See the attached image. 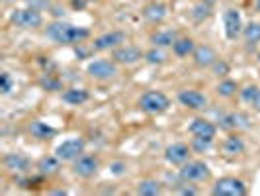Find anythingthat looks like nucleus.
Here are the masks:
<instances>
[{"label":"nucleus","mask_w":260,"mask_h":196,"mask_svg":"<svg viewBox=\"0 0 260 196\" xmlns=\"http://www.w3.org/2000/svg\"><path fill=\"white\" fill-rule=\"evenodd\" d=\"M43 34L57 45H78V43H84L92 36L88 27L75 26V24H69L63 20H55L51 24H47Z\"/></svg>","instance_id":"obj_1"},{"label":"nucleus","mask_w":260,"mask_h":196,"mask_svg":"<svg viewBox=\"0 0 260 196\" xmlns=\"http://www.w3.org/2000/svg\"><path fill=\"white\" fill-rule=\"evenodd\" d=\"M139 110L151 116H160L170 108V98L162 91H145L137 100Z\"/></svg>","instance_id":"obj_2"},{"label":"nucleus","mask_w":260,"mask_h":196,"mask_svg":"<svg viewBox=\"0 0 260 196\" xmlns=\"http://www.w3.org/2000/svg\"><path fill=\"white\" fill-rule=\"evenodd\" d=\"M178 177L182 183H204V181H209L211 169L208 163H204L200 159H190L184 165H180Z\"/></svg>","instance_id":"obj_3"},{"label":"nucleus","mask_w":260,"mask_h":196,"mask_svg":"<svg viewBox=\"0 0 260 196\" xmlns=\"http://www.w3.org/2000/svg\"><path fill=\"white\" fill-rule=\"evenodd\" d=\"M86 75L94 80H114L119 75V65L114 59H92L90 63L86 65Z\"/></svg>","instance_id":"obj_4"},{"label":"nucleus","mask_w":260,"mask_h":196,"mask_svg":"<svg viewBox=\"0 0 260 196\" xmlns=\"http://www.w3.org/2000/svg\"><path fill=\"white\" fill-rule=\"evenodd\" d=\"M10 22L20 30H38L43 26V14L38 8H16L10 12Z\"/></svg>","instance_id":"obj_5"},{"label":"nucleus","mask_w":260,"mask_h":196,"mask_svg":"<svg viewBox=\"0 0 260 196\" xmlns=\"http://www.w3.org/2000/svg\"><path fill=\"white\" fill-rule=\"evenodd\" d=\"M247 192L248 188L245 181H241L237 177H221L211 186V194L213 196H245Z\"/></svg>","instance_id":"obj_6"},{"label":"nucleus","mask_w":260,"mask_h":196,"mask_svg":"<svg viewBox=\"0 0 260 196\" xmlns=\"http://www.w3.org/2000/svg\"><path fill=\"white\" fill-rule=\"evenodd\" d=\"M86 149V142L84 137H69V139H63L61 144L55 147V155L59 157L63 163H71L75 161L77 157H80Z\"/></svg>","instance_id":"obj_7"},{"label":"nucleus","mask_w":260,"mask_h":196,"mask_svg":"<svg viewBox=\"0 0 260 196\" xmlns=\"http://www.w3.org/2000/svg\"><path fill=\"white\" fill-rule=\"evenodd\" d=\"M176 98L184 108H188L192 112H204L209 106L208 94H204L202 91H196V89H182V91H178Z\"/></svg>","instance_id":"obj_8"},{"label":"nucleus","mask_w":260,"mask_h":196,"mask_svg":"<svg viewBox=\"0 0 260 196\" xmlns=\"http://www.w3.org/2000/svg\"><path fill=\"white\" fill-rule=\"evenodd\" d=\"M112 59L116 61L117 65H137L141 59H145V51L137 45H119L116 49H112Z\"/></svg>","instance_id":"obj_9"},{"label":"nucleus","mask_w":260,"mask_h":196,"mask_svg":"<svg viewBox=\"0 0 260 196\" xmlns=\"http://www.w3.org/2000/svg\"><path fill=\"white\" fill-rule=\"evenodd\" d=\"M125 39H127L125 32H121V30H110V32H106L102 36L94 38L92 49L94 51H110V49H116L119 45H123Z\"/></svg>","instance_id":"obj_10"},{"label":"nucleus","mask_w":260,"mask_h":196,"mask_svg":"<svg viewBox=\"0 0 260 196\" xmlns=\"http://www.w3.org/2000/svg\"><path fill=\"white\" fill-rule=\"evenodd\" d=\"M243 18L237 8H227L223 12V32L229 41H235L239 36H243Z\"/></svg>","instance_id":"obj_11"},{"label":"nucleus","mask_w":260,"mask_h":196,"mask_svg":"<svg viewBox=\"0 0 260 196\" xmlns=\"http://www.w3.org/2000/svg\"><path fill=\"white\" fill-rule=\"evenodd\" d=\"M98 169H100V161H98V157L94 155L82 153V155L73 161V175L78 177V179H92L98 173Z\"/></svg>","instance_id":"obj_12"},{"label":"nucleus","mask_w":260,"mask_h":196,"mask_svg":"<svg viewBox=\"0 0 260 196\" xmlns=\"http://www.w3.org/2000/svg\"><path fill=\"white\" fill-rule=\"evenodd\" d=\"M217 122H219V130H225V131L250 130V126H252L250 118L247 114H243V112H227Z\"/></svg>","instance_id":"obj_13"},{"label":"nucleus","mask_w":260,"mask_h":196,"mask_svg":"<svg viewBox=\"0 0 260 196\" xmlns=\"http://www.w3.org/2000/svg\"><path fill=\"white\" fill-rule=\"evenodd\" d=\"M192 157V147L188 144H182V142H176V144H170L167 149H165V159L167 163L174 165V167H180L186 161H190Z\"/></svg>","instance_id":"obj_14"},{"label":"nucleus","mask_w":260,"mask_h":196,"mask_svg":"<svg viewBox=\"0 0 260 196\" xmlns=\"http://www.w3.org/2000/svg\"><path fill=\"white\" fill-rule=\"evenodd\" d=\"M192 61L200 69H211V67L219 61V55H217V51L211 45L202 43V45H196L194 53H192Z\"/></svg>","instance_id":"obj_15"},{"label":"nucleus","mask_w":260,"mask_h":196,"mask_svg":"<svg viewBox=\"0 0 260 196\" xmlns=\"http://www.w3.org/2000/svg\"><path fill=\"white\" fill-rule=\"evenodd\" d=\"M141 16L149 24H155V26L156 24H162L167 20V16H169V6L165 2H160V0H151V2H147L143 6Z\"/></svg>","instance_id":"obj_16"},{"label":"nucleus","mask_w":260,"mask_h":196,"mask_svg":"<svg viewBox=\"0 0 260 196\" xmlns=\"http://www.w3.org/2000/svg\"><path fill=\"white\" fill-rule=\"evenodd\" d=\"M247 151V144L245 139L237 133V131H231L221 144V153L225 157H239Z\"/></svg>","instance_id":"obj_17"},{"label":"nucleus","mask_w":260,"mask_h":196,"mask_svg":"<svg viewBox=\"0 0 260 196\" xmlns=\"http://www.w3.org/2000/svg\"><path fill=\"white\" fill-rule=\"evenodd\" d=\"M188 131L192 135H198V137H211V139H215L217 126L211 120H208V118H194L190 122V126H188Z\"/></svg>","instance_id":"obj_18"},{"label":"nucleus","mask_w":260,"mask_h":196,"mask_svg":"<svg viewBox=\"0 0 260 196\" xmlns=\"http://www.w3.org/2000/svg\"><path fill=\"white\" fill-rule=\"evenodd\" d=\"M61 165H63V161H61L59 157L53 153V155H43V157H41L38 163H36V169H38V173L43 177V179H49V177L59 175Z\"/></svg>","instance_id":"obj_19"},{"label":"nucleus","mask_w":260,"mask_h":196,"mask_svg":"<svg viewBox=\"0 0 260 196\" xmlns=\"http://www.w3.org/2000/svg\"><path fill=\"white\" fill-rule=\"evenodd\" d=\"M2 163L10 173H27L31 169V161L24 153H6Z\"/></svg>","instance_id":"obj_20"},{"label":"nucleus","mask_w":260,"mask_h":196,"mask_svg":"<svg viewBox=\"0 0 260 196\" xmlns=\"http://www.w3.org/2000/svg\"><path fill=\"white\" fill-rule=\"evenodd\" d=\"M27 131L31 133V137H36L39 142H47V139L55 137V133H57L53 126H49L47 122H41V120H31L27 126Z\"/></svg>","instance_id":"obj_21"},{"label":"nucleus","mask_w":260,"mask_h":196,"mask_svg":"<svg viewBox=\"0 0 260 196\" xmlns=\"http://www.w3.org/2000/svg\"><path fill=\"white\" fill-rule=\"evenodd\" d=\"M176 39H178V32L176 30H156L155 34H151V43L155 47H162V49L172 47Z\"/></svg>","instance_id":"obj_22"},{"label":"nucleus","mask_w":260,"mask_h":196,"mask_svg":"<svg viewBox=\"0 0 260 196\" xmlns=\"http://www.w3.org/2000/svg\"><path fill=\"white\" fill-rule=\"evenodd\" d=\"M61 98H63V102H67L69 106H82L84 102L90 100V92L86 91V89H77V87H75V89L63 91Z\"/></svg>","instance_id":"obj_23"},{"label":"nucleus","mask_w":260,"mask_h":196,"mask_svg":"<svg viewBox=\"0 0 260 196\" xmlns=\"http://www.w3.org/2000/svg\"><path fill=\"white\" fill-rule=\"evenodd\" d=\"M135 194L139 196H158L162 194V183L156 179H143L135 186Z\"/></svg>","instance_id":"obj_24"},{"label":"nucleus","mask_w":260,"mask_h":196,"mask_svg":"<svg viewBox=\"0 0 260 196\" xmlns=\"http://www.w3.org/2000/svg\"><path fill=\"white\" fill-rule=\"evenodd\" d=\"M196 49V41L192 38H178L174 41V45H172V53L176 55V57H188V55H192Z\"/></svg>","instance_id":"obj_25"},{"label":"nucleus","mask_w":260,"mask_h":196,"mask_svg":"<svg viewBox=\"0 0 260 196\" xmlns=\"http://www.w3.org/2000/svg\"><path fill=\"white\" fill-rule=\"evenodd\" d=\"M243 38L248 47H256L260 43V22H248L247 26L243 27Z\"/></svg>","instance_id":"obj_26"},{"label":"nucleus","mask_w":260,"mask_h":196,"mask_svg":"<svg viewBox=\"0 0 260 196\" xmlns=\"http://www.w3.org/2000/svg\"><path fill=\"white\" fill-rule=\"evenodd\" d=\"M215 92H217L219 98H233L235 94H239V85L235 82L233 78H223L215 87Z\"/></svg>","instance_id":"obj_27"},{"label":"nucleus","mask_w":260,"mask_h":196,"mask_svg":"<svg viewBox=\"0 0 260 196\" xmlns=\"http://www.w3.org/2000/svg\"><path fill=\"white\" fill-rule=\"evenodd\" d=\"M145 61L149 65H165L169 61V55H167V51L162 47H155L153 45L149 51H145Z\"/></svg>","instance_id":"obj_28"},{"label":"nucleus","mask_w":260,"mask_h":196,"mask_svg":"<svg viewBox=\"0 0 260 196\" xmlns=\"http://www.w3.org/2000/svg\"><path fill=\"white\" fill-rule=\"evenodd\" d=\"M190 16H192V20H194V22L202 24L204 20H208L209 16H211V4H206V2H202V0H200L198 4H194V8H192Z\"/></svg>","instance_id":"obj_29"},{"label":"nucleus","mask_w":260,"mask_h":196,"mask_svg":"<svg viewBox=\"0 0 260 196\" xmlns=\"http://www.w3.org/2000/svg\"><path fill=\"white\" fill-rule=\"evenodd\" d=\"M39 87H41L43 91H47V92L63 91V82H61L57 77H53L51 73H47V75H43V77L39 78Z\"/></svg>","instance_id":"obj_30"},{"label":"nucleus","mask_w":260,"mask_h":196,"mask_svg":"<svg viewBox=\"0 0 260 196\" xmlns=\"http://www.w3.org/2000/svg\"><path fill=\"white\" fill-rule=\"evenodd\" d=\"M190 147H192V153H208L209 149L213 147V139L211 137H198V135H194L192 142H190Z\"/></svg>","instance_id":"obj_31"},{"label":"nucleus","mask_w":260,"mask_h":196,"mask_svg":"<svg viewBox=\"0 0 260 196\" xmlns=\"http://www.w3.org/2000/svg\"><path fill=\"white\" fill-rule=\"evenodd\" d=\"M260 92V87L258 85H247V87H243V89H239V96H241V100L245 102V104H254V100H256V96H258Z\"/></svg>","instance_id":"obj_32"},{"label":"nucleus","mask_w":260,"mask_h":196,"mask_svg":"<svg viewBox=\"0 0 260 196\" xmlns=\"http://www.w3.org/2000/svg\"><path fill=\"white\" fill-rule=\"evenodd\" d=\"M14 87H16V82H14L12 75H10V73H2V75H0V92H2L4 96H8V94L14 91Z\"/></svg>","instance_id":"obj_33"},{"label":"nucleus","mask_w":260,"mask_h":196,"mask_svg":"<svg viewBox=\"0 0 260 196\" xmlns=\"http://www.w3.org/2000/svg\"><path fill=\"white\" fill-rule=\"evenodd\" d=\"M178 194L196 196V194H198V188H194V186H192V183H182V184H180V188H178Z\"/></svg>","instance_id":"obj_34"},{"label":"nucleus","mask_w":260,"mask_h":196,"mask_svg":"<svg viewBox=\"0 0 260 196\" xmlns=\"http://www.w3.org/2000/svg\"><path fill=\"white\" fill-rule=\"evenodd\" d=\"M211 69H213V71H215L217 75H221V77H225V75H229V65H227V63L223 61L221 57H219V61H217L215 65L211 67Z\"/></svg>","instance_id":"obj_35"},{"label":"nucleus","mask_w":260,"mask_h":196,"mask_svg":"<svg viewBox=\"0 0 260 196\" xmlns=\"http://www.w3.org/2000/svg\"><path fill=\"white\" fill-rule=\"evenodd\" d=\"M110 169H112L114 175H123L125 169H127V165H125V163H121V161H114V163L110 165Z\"/></svg>","instance_id":"obj_36"},{"label":"nucleus","mask_w":260,"mask_h":196,"mask_svg":"<svg viewBox=\"0 0 260 196\" xmlns=\"http://www.w3.org/2000/svg\"><path fill=\"white\" fill-rule=\"evenodd\" d=\"M254 110H256V112H260V92H258V96H256V100H254Z\"/></svg>","instance_id":"obj_37"},{"label":"nucleus","mask_w":260,"mask_h":196,"mask_svg":"<svg viewBox=\"0 0 260 196\" xmlns=\"http://www.w3.org/2000/svg\"><path fill=\"white\" fill-rule=\"evenodd\" d=\"M254 10L260 14V0H256V2H254Z\"/></svg>","instance_id":"obj_38"},{"label":"nucleus","mask_w":260,"mask_h":196,"mask_svg":"<svg viewBox=\"0 0 260 196\" xmlns=\"http://www.w3.org/2000/svg\"><path fill=\"white\" fill-rule=\"evenodd\" d=\"M202 2H206V4H215L217 0H202Z\"/></svg>","instance_id":"obj_39"},{"label":"nucleus","mask_w":260,"mask_h":196,"mask_svg":"<svg viewBox=\"0 0 260 196\" xmlns=\"http://www.w3.org/2000/svg\"><path fill=\"white\" fill-rule=\"evenodd\" d=\"M4 2H14V0H4Z\"/></svg>","instance_id":"obj_40"},{"label":"nucleus","mask_w":260,"mask_h":196,"mask_svg":"<svg viewBox=\"0 0 260 196\" xmlns=\"http://www.w3.org/2000/svg\"><path fill=\"white\" fill-rule=\"evenodd\" d=\"M258 63H260V55H258Z\"/></svg>","instance_id":"obj_41"}]
</instances>
